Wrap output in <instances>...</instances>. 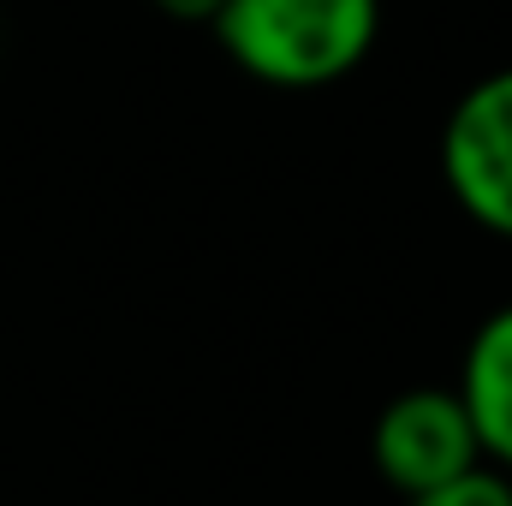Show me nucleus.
<instances>
[{
    "label": "nucleus",
    "mask_w": 512,
    "mask_h": 506,
    "mask_svg": "<svg viewBox=\"0 0 512 506\" xmlns=\"http://www.w3.org/2000/svg\"><path fill=\"white\" fill-rule=\"evenodd\" d=\"M209 24L245 78L268 90H328L370 60L382 0H221Z\"/></svg>",
    "instance_id": "obj_1"
},
{
    "label": "nucleus",
    "mask_w": 512,
    "mask_h": 506,
    "mask_svg": "<svg viewBox=\"0 0 512 506\" xmlns=\"http://www.w3.org/2000/svg\"><path fill=\"white\" fill-rule=\"evenodd\" d=\"M441 179L495 239H512V66L477 78L441 126Z\"/></svg>",
    "instance_id": "obj_2"
},
{
    "label": "nucleus",
    "mask_w": 512,
    "mask_h": 506,
    "mask_svg": "<svg viewBox=\"0 0 512 506\" xmlns=\"http://www.w3.org/2000/svg\"><path fill=\"white\" fill-rule=\"evenodd\" d=\"M370 459H376V477L387 489L411 501V495L483 465V447H477V429H471L453 387H411L382 405L376 435H370Z\"/></svg>",
    "instance_id": "obj_3"
},
{
    "label": "nucleus",
    "mask_w": 512,
    "mask_h": 506,
    "mask_svg": "<svg viewBox=\"0 0 512 506\" xmlns=\"http://www.w3.org/2000/svg\"><path fill=\"white\" fill-rule=\"evenodd\" d=\"M453 393H459V405L477 429L483 459L512 471V304H501L495 316L477 322Z\"/></svg>",
    "instance_id": "obj_4"
},
{
    "label": "nucleus",
    "mask_w": 512,
    "mask_h": 506,
    "mask_svg": "<svg viewBox=\"0 0 512 506\" xmlns=\"http://www.w3.org/2000/svg\"><path fill=\"white\" fill-rule=\"evenodd\" d=\"M405 506H512V477L489 471V465H471V471H459V477L411 495Z\"/></svg>",
    "instance_id": "obj_5"
},
{
    "label": "nucleus",
    "mask_w": 512,
    "mask_h": 506,
    "mask_svg": "<svg viewBox=\"0 0 512 506\" xmlns=\"http://www.w3.org/2000/svg\"><path fill=\"white\" fill-rule=\"evenodd\" d=\"M149 6L167 12V18H179V24H209L221 12V0H149Z\"/></svg>",
    "instance_id": "obj_6"
}]
</instances>
